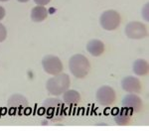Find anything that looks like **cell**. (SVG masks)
<instances>
[{
    "mask_svg": "<svg viewBox=\"0 0 149 131\" xmlns=\"http://www.w3.org/2000/svg\"><path fill=\"white\" fill-rule=\"evenodd\" d=\"M69 68L72 73L78 78H84L91 70V64L85 56L80 54L74 55L69 61Z\"/></svg>",
    "mask_w": 149,
    "mask_h": 131,
    "instance_id": "6da1fadb",
    "label": "cell"
},
{
    "mask_svg": "<svg viewBox=\"0 0 149 131\" xmlns=\"http://www.w3.org/2000/svg\"><path fill=\"white\" fill-rule=\"evenodd\" d=\"M70 85H71V80L67 73H58L48 80L46 89L53 95H60L63 94L67 89H69Z\"/></svg>",
    "mask_w": 149,
    "mask_h": 131,
    "instance_id": "7a4b0ae2",
    "label": "cell"
},
{
    "mask_svg": "<svg viewBox=\"0 0 149 131\" xmlns=\"http://www.w3.org/2000/svg\"><path fill=\"white\" fill-rule=\"evenodd\" d=\"M121 22V17L119 13L115 10H107L100 15V23L104 30L113 31L118 28Z\"/></svg>",
    "mask_w": 149,
    "mask_h": 131,
    "instance_id": "3957f363",
    "label": "cell"
},
{
    "mask_svg": "<svg viewBox=\"0 0 149 131\" xmlns=\"http://www.w3.org/2000/svg\"><path fill=\"white\" fill-rule=\"evenodd\" d=\"M42 66L44 71L49 75L56 76L58 73H61V71H63V64H62L61 60L56 56H52V55H48L43 58Z\"/></svg>",
    "mask_w": 149,
    "mask_h": 131,
    "instance_id": "277c9868",
    "label": "cell"
},
{
    "mask_svg": "<svg viewBox=\"0 0 149 131\" xmlns=\"http://www.w3.org/2000/svg\"><path fill=\"white\" fill-rule=\"evenodd\" d=\"M125 35L132 40L143 39L147 35V29L143 23L132 21L125 26Z\"/></svg>",
    "mask_w": 149,
    "mask_h": 131,
    "instance_id": "5b68a950",
    "label": "cell"
},
{
    "mask_svg": "<svg viewBox=\"0 0 149 131\" xmlns=\"http://www.w3.org/2000/svg\"><path fill=\"white\" fill-rule=\"evenodd\" d=\"M97 101L100 105L102 106H110L115 101L116 94H115L114 89L109 85H102L97 89Z\"/></svg>",
    "mask_w": 149,
    "mask_h": 131,
    "instance_id": "8992f818",
    "label": "cell"
},
{
    "mask_svg": "<svg viewBox=\"0 0 149 131\" xmlns=\"http://www.w3.org/2000/svg\"><path fill=\"white\" fill-rule=\"evenodd\" d=\"M122 107H125L132 113H137L140 112L141 109L143 107L142 99L136 95L135 94H129L125 95L122 99Z\"/></svg>",
    "mask_w": 149,
    "mask_h": 131,
    "instance_id": "52a82bcc",
    "label": "cell"
},
{
    "mask_svg": "<svg viewBox=\"0 0 149 131\" xmlns=\"http://www.w3.org/2000/svg\"><path fill=\"white\" fill-rule=\"evenodd\" d=\"M121 87L129 94H139L141 91L142 85L137 78L128 76L121 80Z\"/></svg>",
    "mask_w": 149,
    "mask_h": 131,
    "instance_id": "ba28073f",
    "label": "cell"
},
{
    "mask_svg": "<svg viewBox=\"0 0 149 131\" xmlns=\"http://www.w3.org/2000/svg\"><path fill=\"white\" fill-rule=\"evenodd\" d=\"M131 114H132L131 111H129L125 107H121L120 109L116 110V112H115L113 115L115 123L120 126L128 125L129 123H130Z\"/></svg>",
    "mask_w": 149,
    "mask_h": 131,
    "instance_id": "9c48e42d",
    "label": "cell"
},
{
    "mask_svg": "<svg viewBox=\"0 0 149 131\" xmlns=\"http://www.w3.org/2000/svg\"><path fill=\"white\" fill-rule=\"evenodd\" d=\"M86 51L93 57H100L104 53V44L100 40H91L86 45Z\"/></svg>",
    "mask_w": 149,
    "mask_h": 131,
    "instance_id": "30bf717a",
    "label": "cell"
},
{
    "mask_svg": "<svg viewBox=\"0 0 149 131\" xmlns=\"http://www.w3.org/2000/svg\"><path fill=\"white\" fill-rule=\"evenodd\" d=\"M132 70L133 73L137 76H145L148 73L149 71V66L148 63L143 59H137L135 62L133 63L132 66Z\"/></svg>",
    "mask_w": 149,
    "mask_h": 131,
    "instance_id": "8fae6325",
    "label": "cell"
},
{
    "mask_svg": "<svg viewBox=\"0 0 149 131\" xmlns=\"http://www.w3.org/2000/svg\"><path fill=\"white\" fill-rule=\"evenodd\" d=\"M48 16V11L44 6L37 5L31 11V19L34 22H42Z\"/></svg>",
    "mask_w": 149,
    "mask_h": 131,
    "instance_id": "7c38bea8",
    "label": "cell"
},
{
    "mask_svg": "<svg viewBox=\"0 0 149 131\" xmlns=\"http://www.w3.org/2000/svg\"><path fill=\"white\" fill-rule=\"evenodd\" d=\"M64 101L68 104H78L81 101V94L77 90L67 89L63 95Z\"/></svg>",
    "mask_w": 149,
    "mask_h": 131,
    "instance_id": "4fadbf2b",
    "label": "cell"
},
{
    "mask_svg": "<svg viewBox=\"0 0 149 131\" xmlns=\"http://www.w3.org/2000/svg\"><path fill=\"white\" fill-rule=\"evenodd\" d=\"M62 106V101L59 99L49 98L44 101V107L48 111L55 112V111H60V108Z\"/></svg>",
    "mask_w": 149,
    "mask_h": 131,
    "instance_id": "5bb4252c",
    "label": "cell"
},
{
    "mask_svg": "<svg viewBox=\"0 0 149 131\" xmlns=\"http://www.w3.org/2000/svg\"><path fill=\"white\" fill-rule=\"evenodd\" d=\"M7 37V31H6V28L0 23V43L3 42L4 40L6 39Z\"/></svg>",
    "mask_w": 149,
    "mask_h": 131,
    "instance_id": "9a60e30c",
    "label": "cell"
},
{
    "mask_svg": "<svg viewBox=\"0 0 149 131\" xmlns=\"http://www.w3.org/2000/svg\"><path fill=\"white\" fill-rule=\"evenodd\" d=\"M148 6H149V4L146 3L145 5H144L143 9H142V17L144 18V20H145V21L149 20V18H148V16H149V14H148Z\"/></svg>",
    "mask_w": 149,
    "mask_h": 131,
    "instance_id": "2e32d148",
    "label": "cell"
},
{
    "mask_svg": "<svg viewBox=\"0 0 149 131\" xmlns=\"http://www.w3.org/2000/svg\"><path fill=\"white\" fill-rule=\"evenodd\" d=\"M50 1L51 0H34V2L37 5H40V6H45L47 5V4L50 3Z\"/></svg>",
    "mask_w": 149,
    "mask_h": 131,
    "instance_id": "e0dca14e",
    "label": "cell"
},
{
    "mask_svg": "<svg viewBox=\"0 0 149 131\" xmlns=\"http://www.w3.org/2000/svg\"><path fill=\"white\" fill-rule=\"evenodd\" d=\"M4 16H5V9L2 6H0V21L4 18Z\"/></svg>",
    "mask_w": 149,
    "mask_h": 131,
    "instance_id": "ac0fdd59",
    "label": "cell"
},
{
    "mask_svg": "<svg viewBox=\"0 0 149 131\" xmlns=\"http://www.w3.org/2000/svg\"><path fill=\"white\" fill-rule=\"evenodd\" d=\"M19 2H21V3H25V2H28L29 0H18Z\"/></svg>",
    "mask_w": 149,
    "mask_h": 131,
    "instance_id": "d6986e66",
    "label": "cell"
},
{
    "mask_svg": "<svg viewBox=\"0 0 149 131\" xmlns=\"http://www.w3.org/2000/svg\"><path fill=\"white\" fill-rule=\"evenodd\" d=\"M0 1H2V2H5V1H8V0H0Z\"/></svg>",
    "mask_w": 149,
    "mask_h": 131,
    "instance_id": "ffe728a7",
    "label": "cell"
}]
</instances>
